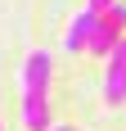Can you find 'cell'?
Listing matches in <instances>:
<instances>
[{
	"mask_svg": "<svg viewBox=\"0 0 126 131\" xmlns=\"http://www.w3.org/2000/svg\"><path fill=\"white\" fill-rule=\"evenodd\" d=\"M50 72H54V59L45 50L27 54V68H23V127L27 131H50Z\"/></svg>",
	"mask_w": 126,
	"mask_h": 131,
	"instance_id": "obj_1",
	"label": "cell"
},
{
	"mask_svg": "<svg viewBox=\"0 0 126 131\" xmlns=\"http://www.w3.org/2000/svg\"><path fill=\"white\" fill-rule=\"evenodd\" d=\"M104 104L122 108L126 104V36L113 45V54L104 59Z\"/></svg>",
	"mask_w": 126,
	"mask_h": 131,
	"instance_id": "obj_2",
	"label": "cell"
},
{
	"mask_svg": "<svg viewBox=\"0 0 126 131\" xmlns=\"http://www.w3.org/2000/svg\"><path fill=\"white\" fill-rule=\"evenodd\" d=\"M95 23H99V14L86 5V9L68 23V32H63V50H68V54H81V50L90 45V36H95Z\"/></svg>",
	"mask_w": 126,
	"mask_h": 131,
	"instance_id": "obj_3",
	"label": "cell"
},
{
	"mask_svg": "<svg viewBox=\"0 0 126 131\" xmlns=\"http://www.w3.org/2000/svg\"><path fill=\"white\" fill-rule=\"evenodd\" d=\"M117 41H122V32H117V27H113V23H108V18L99 14V23H95V36H90V45H86V50L95 54V59H108Z\"/></svg>",
	"mask_w": 126,
	"mask_h": 131,
	"instance_id": "obj_4",
	"label": "cell"
},
{
	"mask_svg": "<svg viewBox=\"0 0 126 131\" xmlns=\"http://www.w3.org/2000/svg\"><path fill=\"white\" fill-rule=\"evenodd\" d=\"M104 18H108V23H113L117 32H122V27H126V0H113V5L104 9Z\"/></svg>",
	"mask_w": 126,
	"mask_h": 131,
	"instance_id": "obj_5",
	"label": "cell"
},
{
	"mask_svg": "<svg viewBox=\"0 0 126 131\" xmlns=\"http://www.w3.org/2000/svg\"><path fill=\"white\" fill-rule=\"evenodd\" d=\"M108 5H113V0H90V9H95V14H104Z\"/></svg>",
	"mask_w": 126,
	"mask_h": 131,
	"instance_id": "obj_6",
	"label": "cell"
},
{
	"mask_svg": "<svg viewBox=\"0 0 126 131\" xmlns=\"http://www.w3.org/2000/svg\"><path fill=\"white\" fill-rule=\"evenodd\" d=\"M50 131H77V127H72V122H63V127H50Z\"/></svg>",
	"mask_w": 126,
	"mask_h": 131,
	"instance_id": "obj_7",
	"label": "cell"
},
{
	"mask_svg": "<svg viewBox=\"0 0 126 131\" xmlns=\"http://www.w3.org/2000/svg\"><path fill=\"white\" fill-rule=\"evenodd\" d=\"M0 131H5V118H0Z\"/></svg>",
	"mask_w": 126,
	"mask_h": 131,
	"instance_id": "obj_8",
	"label": "cell"
}]
</instances>
